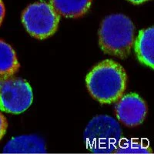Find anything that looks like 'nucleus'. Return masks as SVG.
<instances>
[{
  "instance_id": "f257e3e1",
  "label": "nucleus",
  "mask_w": 154,
  "mask_h": 154,
  "mask_svg": "<svg viewBox=\"0 0 154 154\" xmlns=\"http://www.w3.org/2000/svg\"><path fill=\"white\" fill-rule=\"evenodd\" d=\"M88 91L100 103L110 104L123 96L127 75L123 67L116 62L106 60L95 66L87 74Z\"/></svg>"
},
{
  "instance_id": "f03ea898",
  "label": "nucleus",
  "mask_w": 154,
  "mask_h": 154,
  "mask_svg": "<svg viewBox=\"0 0 154 154\" xmlns=\"http://www.w3.org/2000/svg\"><path fill=\"white\" fill-rule=\"evenodd\" d=\"M135 27L129 17L112 14L103 19L99 30V44L104 53L125 59L134 43Z\"/></svg>"
},
{
  "instance_id": "7ed1b4c3",
  "label": "nucleus",
  "mask_w": 154,
  "mask_h": 154,
  "mask_svg": "<svg viewBox=\"0 0 154 154\" xmlns=\"http://www.w3.org/2000/svg\"><path fill=\"white\" fill-rule=\"evenodd\" d=\"M83 139L86 148L92 153H115L123 139V130L114 118L97 116L86 126Z\"/></svg>"
},
{
  "instance_id": "20e7f679",
  "label": "nucleus",
  "mask_w": 154,
  "mask_h": 154,
  "mask_svg": "<svg viewBox=\"0 0 154 154\" xmlns=\"http://www.w3.org/2000/svg\"><path fill=\"white\" fill-rule=\"evenodd\" d=\"M22 22L26 31L38 39L53 35L60 23V15L50 4L45 2L31 4L23 11Z\"/></svg>"
},
{
  "instance_id": "39448f33",
  "label": "nucleus",
  "mask_w": 154,
  "mask_h": 154,
  "mask_svg": "<svg viewBox=\"0 0 154 154\" xmlns=\"http://www.w3.org/2000/svg\"><path fill=\"white\" fill-rule=\"evenodd\" d=\"M32 100V90L28 82L13 77L0 79V111L20 114L31 106Z\"/></svg>"
},
{
  "instance_id": "423d86ee",
  "label": "nucleus",
  "mask_w": 154,
  "mask_h": 154,
  "mask_svg": "<svg viewBox=\"0 0 154 154\" xmlns=\"http://www.w3.org/2000/svg\"><path fill=\"white\" fill-rule=\"evenodd\" d=\"M146 113V104L137 93H129L122 96L116 106L117 119L130 127L141 124L145 119Z\"/></svg>"
},
{
  "instance_id": "0eeeda50",
  "label": "nucleus",
  "mask_w": 154,
  "mask_h": 154,
  "mask_svg": "<svg viewBox=\"0 0 154 154\" xmlns=\"http://www.w3.org/2000/svg\"><path fill=\"white\" fill-rule=\"evenodd\" d=\"M5 154H45L46 142L37 135H22L9 140L2 149Z\"/></svg>"
},
{
  "instance_id": "6e6552de",
  "label": "nucleus",
  "mask_w": 154,
  "mask_h": 154,
  "mask_svg": "<svg viewBox=\"0 0 154 154\" xmlns=\"http://www.w3.org/2000/svg\"><path fill=\"white\" fill-rule=\"evenodd\" d=\"M135 53L139 61L153 69L154 66V29L149 27L139 32L134 43Z\"/></svg>"
},
{
  "instance_id": "1a4fd4ad",
  "label": "nucleus",
  "mask_w": 154,
  "mask_h": 154,
  "mask_svg": "<svg viewBox=\"0 0 154 154\" xmlns=\"http://www.w3.org/2000/svg\"><path fill=\"white\" fill-rule=\"evenodd\" d=\"M93 0H50L59 15L67 18H79L86 14L91 6Z\"/></svg>"
},
{
  "instance_id": "9d476101",
  "label": "nucleus",
  "mask_w": 154,
  "mask_h": 154,
  "mask_svg": "<svg viewBox=\"0 0 154 154\" xmlns=\"http://www.w3.org/2000/svg\"><path fill=\"white\" fill-rule=\"evenodd\" d=\"M20 67L15 50L10 45L0 39V79L14 75Z\"/></svg>"
},
{
  "instance_id": "9b49d317",
  "label": "nucleus",
  "mask_w": 154,
  "mask_h": 154,
  "mask_svg": "<svg viewBox=\"0 0 154 154\" xmlns=\"http://www.w3.org/2000/svg\"><path fill=\"white\" fill-rule=\"evenodd\" d=\"M116 154H151L152 149L147 142L137 139H122Z\"/></svg>"
},
{
  "instance_id": "f8f14e48",
  "label": "nucleus",
  "mask_w": 154,
  "mask_h": 154,
  "mask_svg": "<svg viewBox=\"0 0 154 154\" xmlns=\"http://www.w3.org/2000/svg\"><path fill=\"white\" fill-rule=\"evenodd\" d=\"M8 123L6 120V118L4 116L3 114L0 111V140L3 138L5 136L6 130H7Z\"/></svg>"
},
{
  "instance_id": "ddd939ff",
  "label": "nucleus",
  "mask_w": 154,
  "mask_h": 154,
  "mask_svg": "<svg viewBox=\"0 0 154 154\" xmlns=\"http://www.w3.org/2000/svg\"><path fill=\"white\" fill-rule=\"evenodd\" d=\"M5 5H4V3L2 0H0V26H1V25H2V22H3L4 17H5Z\"/></svg>"
},
{
  "instance_id": "4468645a",
  "label": "nucleus",
  "mask_w": 154,
  "mask_h": 154,
  "mask_svg": "<svg viewBox=\"0 0 154 154\" xmlns=\"http://www.w3.org/2000/svg\"><path fill=\"white\" fill-rule=\"evenodd\" d=\"M128 1L133 4H141L146 2V1H149V0H128Z\"/></svg>"
},
{
  "instance_id": "2eb2a0df",
  "label": "nucleus",
  "mask_w": 154,
  "mask_h": 154,
  "mask_svg": "<svg viewBox=\"0 0 154 154\" xmlns=\"http://www.w3.org/2000/svg\"><path fill=\"white\" fill-rule=\"evenodd\" d=\"M151 154H152V153H151Z\"/></svg>"
}]
</instances>
